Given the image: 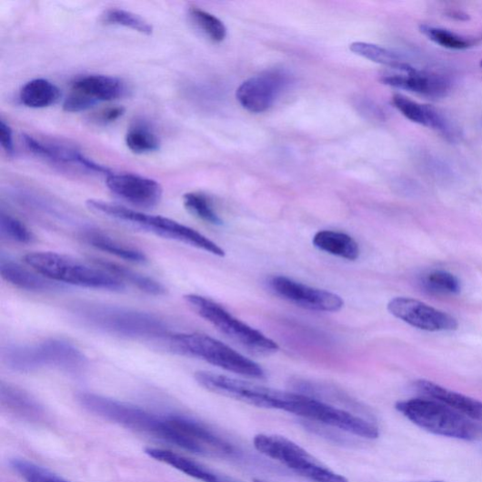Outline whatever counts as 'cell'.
I'll return each mask as SVG.
<instances>
[{
  "mask_svg": "<svg viewBox=\"0 0 482 482\" xmlns=\"http://www.w3.org/2000/svg\"><path fill=\"white\" fill-rule=\"evenodd\" d=\"M70 311L80 325L114 336L166 345L173 335L165 319L144 311L95 303L75 304Z\"/></svg>",
  "mask_w": 482,
  "mask_h": 482,
  "instance_id": "6da1fadb",
  "label": "cell"
},
{
  "mask_svg": "<svg viewBox=\"0 0 482 482\" xmlns=\"http://www.w3.org/2000/svg\"><path fill=\"white\" fill-rule=\"evenodd\" d=\"M77 401L88 412L169 444L180 447V437L169 417H158L146 410L101 395L82 392Z\"/></svg>",
  "mask_w": 482,
  "mask_h": 482,
  "instance_id": "7a4b0ae2",
  "label": "cell"
},
{
  "mask_svg": "<svg viewBox=\"0 0 482 482\" xmlns=\"http://www.w3.org/2000/svg\"><path fill=\"white\" fill-rule=\"evenodd\" d=\"M90 210L99 216L118 221L127 226L153 233L158 236L178 241V243L224 257L226 252L212 240L196 230L163 216L133 210L122 206L90 199L86 202Z\"/></svg>",
  "mask_w": 482,
  "mask_h": 482,
  "instance_id": "3957f363",
  "label": "cell"
},
{
  "mask_svg": "<svg viewBox=\"0 0 482 482\" xmlns=\"http://www.w3.org/2000/svg\"><path fill=\"white\" fill-rule=\"evenodd\" d=\"M2 360L10 369L17 372H33L44 367H53L70 373L85 369L88 359L72 343L49 338L37 344L9 345L2 351Z\"/></svg>",
  "mask_w": 482,
  "mask_h": 482,
  "instance_id": "277c9868",
  "label": "cell"
},
{
  "mask_svg": "<svg viewBox=\"0 0 482 482\" xmlns=\"http://www.w3.org/2000/svg\"><path fill=\"white\" fill-rule=\"evenodd\" d=\"M396 409L428 433L464 441H482L481 424L467 418L438 400L411 398L398 401Z\"/></svg>",
  "mask_w": 482,
  "mask_h": 482,
  "instance_id": "5b68a950",
  "label": "cell"
},
{
  "mask_svg": "<svg viewBox=\"0 0 482 482\" xmlns=\"http://www.w3.org/2000/svg\"><path fill=\"white\" fill-rule=\"evenodd\" d=\"M24 262L45 278L80 287L121 292L126 285L102 267L93 266L70 256L35 252L25 255Z\"/></svg>",
  "mask_w": 482,
  "mask_h": 482,
  "instance_id": "8992f818",
  "label": "cell"
},
{
  "mask_svg": "<svg viewBox=\"0 0 482 482\" xmlns=\"http://www.w3.org/2000/svg\"><path fill=\"white\" fill-rule=\"evenodd\" d=\"M167 346L176 353L201 359L241 377L262 380L264 369L221 341L202 334L172 335Z\"/></svg>",
  "mask_w": 482,
  "mask_h": 482,
  "instance_id": "52a82bcc",
  "label": "cell"
},
{
  "mask_svg": "<svg viewBox=\"0 0 482 482\" xmlns=\"http://www.w3.org/2000/svg\"><path fill=\"white\" fill-rule=\"evenodd\" d=\"M184 299L198 316L250 354L270 356L279 351L276 341L237 319L218 303L196 294Z\"/></svg>",
  "mask_w": 482,
  "mask_h": 482,
  "instance_id": "ba28073f",
  "label": "cell"
},
{
  "mask_svg": "<svg viewBox=\"0 0 482 482\" xmlns=\"http://www.w3.org/2000/svg\"><path fill=\"white\" fill-rule=\"evenodd\" d=\"M253 443L264 457L313 482H349L344 476L321 464L308 451L286 437L260 434L255 437Z\"/></svg>",
  "mask_w": 482,
  "mask_h": 482,
  "instance_id": "9c48e42d",
  "label": "cell"
},
{
  "mask_svg": "<svg viewBox=\"0 0 482 482\" xmlns=\"http://www.w3.org/2000/svg\"><path fill=\"white\" fill-rule=\"evenodd\" d=\"M126 93V84L116 76L90 75L78 77L64 102V110L67 113L85 112L97 103L118 99Z\"/></svg>",
  "mask_w": 482,
  "mask_h": 482,
  "instance_id": "30bf717a",
  "label": "cell"
},
{
  "mask_svg": "<svg viewBox=\"0 0 482 482\" xmlns=\"http://www.w3.org/2000/svg\"><path fill=\"white\" fill-rule=\"evenodd\" d=\"M277 296L297 306L316 312H338L343 299L333 292L308 286L286 276H274L269 281Z\"/></svg>",
  "mask_w": 482,
  "mask_h": 482,
  "instance_id": "8fae6325",
  "label": "cell"
},
{
  "mask_svg": "<svg viewBox=\"0 0 482 482\" xmlns=\"http://www.w3.org/2000/svg\"><path fill=\"white\" fill-rule=\"evenodd\" d=\"M387 309L397 318L423 331L449 332L459 326L457 319L451 315L412 298H394Z\"/></svg>",
  "mask_w": 482,
  "mask_h": 482,
  "instance_id": "7c38bea8",
  "label": "cell"
},
{
  "mask_svg": "<svg viewBox=\"0 0 482 482\" xmlns=\"http://www.w3.org/2000/svg\"><path fill=\"white\" fill-rule=\"evenodd\" d=\"M287 83L286 76L270 71L253 76L236 90V99L246 111L261 114L270 109Z\"/></svg>",
  "mask_w": 482,
  "mask_h": 482,
  "instance_id": "4fadbf2b",
  "label": "cell"
},
{
  "mask_svg": "<svg viewBox=\"0 0 482 482\" xmlns=\"http://www.w3.org/2000/svg\"><path fill=\"white\" fill-rule=\"evenodd\" d=\"M105 182L113 194L136 206L152 208L163 198L162 185L143 176L112 173Z\"/></svg>",
  "mask_w": 482,
  "mask_h": 482,
  "instance_id": "5bb4252c",
  "label": "cell"
},
{
  "mask_svg": "<svg viewBox=\"0 0 482 482\" xmlns=\"http://www.w3.org/2000/svg\"><path fill=\"white\" fill-rule=\"evenodd\" d=\"M382 82L386 85L431 98L444 97L451 89L450 80L447 76L416 68L385 75Z\"/></svg>",
  "mask_w": 482,
  "mask_h": 482,
  "instance_id": "9a60e30c",
  "label": "cell"
},
{
  "mask_svg": "<svg viewBox=\"0 0 482 482\" xmlns=\"http://www.w3.org/2000/svg\"><path fill=\"white\" fill-rule=\"evenodd\" d=\"M392 100L397 111L408 120L439 131L444 136L451 140L457 137V130L451 126L446 116L434 106L413 101L401 95H395Z\"/></svg>",
  "mask_w": 482,
  "mask_h": 482,
  "instance_id": "2e32d148",
  "label": "cell"
},
{
  "mask_svg": "<svg viewBox=\"0 0 482 482\" xmlns=\"http://www.w3.org/2000/svg\"><path fill=\"white\" fill-rule=\"evenodd\" d=\"M146 453L150 458L170 466L202 482H244L227 475L213 471L197 462L183 457V455L168 449L148 447L146 449Z\"/></svg>",
  "mask_w": 482,
  "mask_h": 482,
  "instance_id": "e0dca14e",
  "label": "cell"
},
{
  "mask_svg": "<svg viewBox=\"0 0 482 482\" xmlns=\"http://www.w3.org/2000/svg\"><path fill=\"white\" fill-rule=\"evenodd\" d=\"M416 387L427 397L440 401L453 410L482 425V403L468 396L451 391L430 381L420 380Z\"/></svg>",
  "mask_w": 482,
  "mask_h": 482,
  "instance_id": "ac0fdd59",
  "label": "cell"
},
{
  "mask_svg": "<svg viewBox=\"0 0 482 482\" xmlns=\"http://www.w3.org/2000/svg\"><path fill=\"white\" fill-rule=\"evenodd\" d=\"M0 275L14 286L26 291L52 292L65 289L63 285L51 281L35 271L34 273L25 269L4 255L0 257Z\"/></svg>",
  "mask_w": 482,
  "mask_h": 482,
  "instance_id": "d6986e66",
  "label": "cell"
},
{
  "mask_svg": "<svg viewBox=\"0 0 482 482\" xmlns=\"http://www.w3.org/2000/svg\"><path fill=\"white\" fill-rule=\"evenodd\" d=\"M0 403L9 413L28 420H39L44 411L38 401L28 392L13 385H0Z\"/></svg>",
  "mask_w": 482,
  "mask_h": 482,
  "instance_id": "ffe728a7",
  "label": "cell"
},
{
  "mask_svg": "<svg viewBox=\"0 0 482 482\" xmlns=\"http://www.w3.org/2000/svg\"><path fill=\"white\" fill-rule=\"evenodd\" d=\"M85 243L97 250L111 254L133 263H146V256L140 250L128 246L121 241L97 230L88 229L80 233Z\"/></svg>",
  "mask_w": 482,
  "mask_h": 482,
  "instance_id": "44dd1931",
  "label": "cell"
},
{
  "mask_svg": "<svg viewBox=\"0 0 482 482\" xmlns=\"http://www.w3.org/2000/svg\"><path fill=\"white\" fill-rule=\"evenodd\" d=\"M313 245L320 251L335 256L355 261L359 257L360 248L349 235L336 231H319L313 237Z\"/></svg>",
  "mask_w": 482,
  "mask_h": 482,
  "instance_id": "7402d4cb",
  "label": "cell"
},
{
  "mask_svg": "<svg viewBox=\"0 0 482 482\" xmlns=\"http://www.w3.org/2000/svg\"><path fill=\"white\" fill-rule=\"evenodd\" d=\"M23 140L25 146L35 155L53 164L76 165L85 168L86 156L76 149L44 143L26 134H23Z\"/></svg>",
  "mask_w": 482,
  "mask_h": 482,
  "instance_id": "603a6c76",
  "label": "cell"
},
{
  "mask_svg": "<svg viewBox=\"0 0 482 482\" xmlns=\"http://www.w3.org/2000/svg\"><path fill=\"white\" fill-rule=\"evenodd\" d=\"M95 262L96 266L118 278L124 284L128 283L149 294V296H163L167 292L166 288L159 282L133 271L129 267L104 259H95Z\"/></svg>",
  "mask_w": 482,
  "mask_h": 482,
  "instance_id": "cb8c5ba5",
  "label": "cell"
},
{
  "mask_svg": "<svg viewBox=\"0 0 482 482\" xmlns=\"http://www.w3.org/2000/svg\"><path fill=\"white\" fill-rule=\"evenodd\" d=\"M61 97L60 89L45 78H36L25 85L20 91V101L32 109H44L56 104Z\"/></svg>",
  "mask_w": 482,
  "mask_h": 482,
  "instance_id": "d4e9b609",
  "label": "cell"
},
{
  "mask_svg": "<svg viewBox=\"0 0 482 482\" xmlns=\"http://www.w3.org/2000/svg\"><path fill=\"white\" fill-rule=\"evenodd\" d=\"M350 49L356 55L399 72H407L414 69L403 57L397 55L396 52L377 45L356 42L350 45Z\"/></svg>",
  "mask_w": 482,
  "mask_h": 482,
  "instance_id": "484cf974",
  "label": "cell"
},
{
  "mask_svg": "<svg viewBox=\"0 0 482 482\" xmlns=\"http://www.w3.org/2000/svg\"><path fill=\"white\" fill-rule=\"evenodd\" d=\"M126 145L131 152L143 155L157 151L160 142L147 124L138 122L128 129Z\"/></svg>",
  "mask_w": 482,
  "mask_h": 482,
  "instance_id": "4316f807",
  "label": "cell"
},
{
  "mask_svg": "<svg viewBox=\"0 0 482 482\" xmlns=\"http://www.w3.org/2000/svg\"><path fill=\"white\" fill-rule=\"evenodd\" d=\"M419 30L427 39L447 49L466 50L477 43V38L460 35L433 25H421Z\"/></svg>",
  "mask_w": 482,
  "mask_h": 482,
  "instance_id": "83f0119b",
  "label": "cell"
},
{
  "mask_svg": "<svg viewBox=\"0 0 482 482\" xmlns=\"http://www.w3.org/2000/svg\"><path fill=\"white\" fill-rule=\"evenodd\" d=\"M105 24L125 26L145 35L153 34V25L142 16L122 9H109L103 13Z\"/></svg>",
  "mask_w": 482,
  "mask_h": 482,
  "instance_id": "f1b7e54d",
  "label": "cell"
},
{
  "mask_svg": "<svg viewBox=\"0 0 482 482\" xmlns=\"http://www.w3.org/2000/svg\"><path fill=\"white\" fill-rule=\"evenodd\" d=\"M184 206L198 219L213 225L222 226L223 221L214 209L209 198L200 193H189L183 196Z\"/></svg>",
  "mask_w": 482,
  "mask_h": 482,
  "instance_id": "f546056e",
  "label": "cell"
},
{
  "mask_svg": "<svg viewBox=\"0 0 482 482\" xmlns=\"http://www.w3.org/2000/svg\"><path fill=\"white\" fill-rule=\"evenodd\" d=\"M190 16L197 28L212 42L221 43L226 37L225 24L217 18L198 7L190 9Z\"/></svg>",
  "mask_w": 482,
  "mask_h": 482,
  "instance_id": "4dcf8cb0",
  "label": "cell"
},
{
  "mask_svg": "<svg viewBox=\"0 0 482 482\" xmlns=\"http://www.w3.org/2000/svg\"><path fill=\"white\" fill-rule=\"evenodd\" d=\"M422 286L427 292L438 296H457L461 291L459 279L444 271L427 274L423 277Z\"/></svg>",
  "mask_w": 482,
  "mask_h": 482,
  "instance_id": "1f68e13d",
  "label": "cell"
},
{
  "mask_svg": "<svg viewBox=\"0 0 482 482\" xmlns=\"http://www.w3.org/2000/svg\"><path fill=\"white\" fill-rule=\"evenodd\" d=\"M10 466L25 482H70L46 468L24 459H14L10 462Z\"/></svg>",
  "mask_w": 482,
  "mask_h": 482,
  "instance_id": "d6a6232c",
  "label": "cell"
},
{
  "mask_svg": "<svg viewBox=\"0 0 482 482\" xmlns=\"http://www.w3.org/2000/svg\"><path fill=\"white\" fill-rule=\"evenodd\" d=\"M0 236L20 245L35 241V236L28 227L5 211L0 213Z\"/></svg>",
  "mask_w": 482,
  "mask_h": 482,
  "instance_id": "836d02e7",
  "label": "cell"
},
{
  "mask_svg": "<svg viewBox=\"0 0 482 482\" xmlns=\"http://www.w3.org/2000/svg\"><path fill=\"white\" fill-rule=\"evenodd\" d=\"M0 142L9 156L15 155L13 129L4 119L0 120Z\"/></svg>",
  "mask_w": 482,
  "mask_h": 482,
  "instance_id": "e575fe53",
  "label": "cell"
},
{
  "mask_svg": "<svg viewBox=\"0 0 482 482\" xmlns=\"http://www.w3.org/2000/svg\"><path fill=\"white\" fill-rule=\"evenodd\" d=\"M125 113L126 110L121 105L111 106V108L102 111L99 114L97 120L103 124H110L121 118Z\"/></svg>",
  "mask_w": 482,
  "mask_h": 482,
  "instance_id": "d590c367",
  "label": "cell"
},
{
  "mask_svg": "<svg viewBox=\"0 0 482 482\" xmlns=\"http://www.w3.org/2000/svg\"><path fill=\"white\" fill-rule=\"evenodd\" d=\"M253 482H266V481H263V480L258 479V478H255V479L253 480Z\"/></svg>",
  "mask_w": 482,
  "mask_h": 482,
  "instance_id": "8d00e7d4",
  "label": "cell"
},
{
  "mask_svg": "<svg viewBox=\"0 0 482 482\" xmlns=\"http://www.w3.org/2000/svg\"><path fill=\"white\" fill-rule=\"evenodd\" d=\"M431 482H444V481H439V480H437V481H431Z\"/></svg>",
  "mask_w": 482,
  "mask_h": 482,
  "instance_id": "74e56055",
  "label": "cell"
},
{
  "mask_svg": "<svg viewBox=\"0 0 482 482\" xmlns=\"http://www.w3.org/2000/svg\"><path fill=\"white\" fill-rule=\"evenodd\" d=\"M480 66L482 67V60H481V62H480Z\"/></svg>",
  "mask_w": 482,
  "mask_h": 482,
  "instance_id": "f35d334b",
  "label": "cell"
}]
</instances>
